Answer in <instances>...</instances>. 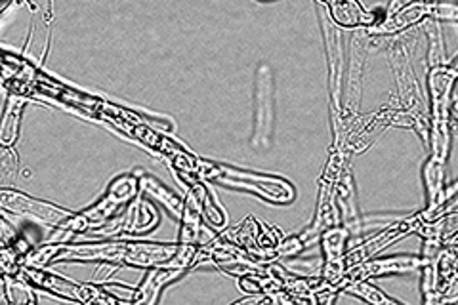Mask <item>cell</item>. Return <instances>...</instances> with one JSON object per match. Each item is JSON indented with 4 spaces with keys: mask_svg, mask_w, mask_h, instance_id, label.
<instances>
[{
    "mask_svg": "<svg viewBox=\"0 0 458 305\" xmlns=\"http://www.w3.org/2000/svg\"><path fill=\"white\" fill-rule=\"evenodd\" d=\"M178 252V244L111 241L96 244H64L55 261H99V264L153 269L168 266Z\"/></svg>",
    "mask_w": 458,
    "mask_h": 305,
    "instance_id": "cell-1",
    "label": "cell"
},
{
    "mask_svg": "<svg viewBox=\"0 0 458 305\" xmlns=\"http://www.w3.org/2000/svg\"><path fill=\"white\" fill-rule=\"evenodd\" d=\"M197 176L200 180H214L227 187L242 189V191L254 193L269 202H277V205H289L296 197L291 182L279 176L242 170L239 166L207 161V158H199L197 161Z\"/></svg>",
    "mask_w": 458,
    "mask_h": 305,
    "instance_id": "cell-2",
    "label": "cell"
},
{
    "mask_svg": "<svg viewBox=\"0 0 458 305\" xmlns=\"http://www.w3.org/2000/svg\"><path fill=\"white\" fill-rule=\"evenodd\" d=\"M276 132V77L274 69L260 64L254 77V119L250 145L254 151H267Z\"/></svg>",
    "mask_w": 458,
    "mask_h": 305,
    "instance_id": "cell-3",
    "label": "cell"
},
{
    "mask_svg": "<svg viewBox=\"0 0 458 305\" xmlns=\"http://www.w3.org/2000/svg\"><path fill=\"white\" fill-rule=\"evenodd\" d=\"M454 82L453 72L445 67L429 69V104H432V138L429 149L432 157L447 163L449 151V111H451V86Z\"/></svg>",
    "mask_w": 458,
    "mask_h": 305,
    "instance_id": "cell-4",
    "label": "cell"
},
{
    "mask_svg": "<svg viewBox=\"0 0 458 305\" xmlns=\"http://www.w3.org/2000/svg\"><path fill=\"white\" fill-rule=\"evenodd\" d=\"M140 193L141 187L138 174H121V176H117L109 183V187L106 189V195L99 199L96 205L84 208L81 216L84 217V222L89 224L90 231H98L106 227L113 220V216L123 207L132 205Z\"/></svg>",
    "mask_w": 458,
    "mask_h": 305,
    "instance_id": "cell-5",
    "label": "cell"
},
{
    "mask_svg": "<svg viewBox=\"0 0 458 305\" xmlns=\"http://www.w3.org/2000/svg\"><path fill=\"white\" fill-rule=\"evenodd\" d=\"M0 208L4 212L33 217V220L54 229L65 227L71 217L75 216V212L57 207L54 202L31 197L23 191H18V189H10V187L0 189Z\"/></svg>",
    "mask_w": 458,
    "mask_h": 305,
    "instance_id": "cell-6",
    "label": "cell"
},
{
    "mask_svg": "<svg viewBox=\"0 0 458 305\" xmlns=\"http://www.w3.org/2000/svg\"><path fill=\"white\" fill-rule=\"evenodd\" d=\"M20 279L31 284L33 288L47 290V292H50L55 298L71 301V303H81V305L89 303L99 292V288H102L94 283H89V284L75 283L62 277V275L57 273H52L47 269H35V267H21Z\"/></svg>",
    "mask_w": 458,
    "mask_h": 305,
    "instance_id": "cell-7",
    "label": "cell"
},
{
    "mask_svg": "<svg viewBox=\"0 0 458 305\" xmlns=\"http://www.w3.org/2000/svg\"><path fill=\"white\" fill-rule=\"evenodd\" d=\"M426 264H428L426 256H409V254L369 259V261H363V264H360V266L348 267L338 290H344L353 283H363L372 277H384V275H405V273L419 271Z\"/></svg>",
    "mask_w": 458,
    "mask_h": 305,
    "instance_id": "cell-8",
    "label": "cell"
},
{
    "mask_svg": "<svg viewBox=\"0 0 458 305\" xmlns=\"http://www.w3.org/2000/svg\"><path fill=\"white\" fill-rule=\"evenodd\" d=\"M157 224H159V214H157L155 207L146 200L136 199L121 217L111 220L106 227L94 231V233L102 237H119V235L134 237V235L148 233V231L157 227Z\"/></svg>",
    "mask_w": 458,
    "mask_h": 305,
    "instance_id": "cell-9",
    "label": "cell"
},
{
    "mask_svg": "<svg viewBox=\"0 0 458 305\" xmlns=\"http://www.w3.org/2000/svg\"><path fill=\"white\" fill-rule=\"evenodd\" d=\"M323 33H325V48L328 60V89H331L333 109L340 113V94H342V40L328 13L321 16Z\"/></svg>",
    "mask_w": 458,
    "mask_h": 305,
    "instance_id": "cell-10",
    "label": "cell"
},
{
    "mask_svg": "<svg viewBox=\"0 0 458 305\" xmlns=\"http://www.w3.org/2000/svg\"><path fill=\"white\" fill-rule=\"evenodd\" d=\"M199 182L200 178L195 180L188 187V193H185L183 199V214L180 220V235H178V244L185 246H199L200 244V216H203V200H200L199 193Z\"/></svg>",
    "mask_w": 458,
    "mask_h": 305,
    "instance_id": "cell-11",
    "label": "cell"
},
{
    "mask_svg": "<svg viewBox=\"0 0 458 305\" xmlns=\"http://www.w3.org/2000/svg\"><path fill=\"white\" fill-rule=\"evenodd\" d=\"M183 273H185L183 269H174V267H168V266L148 269L146 277H143V281L136 288L131 305H157V301H159V298L163 294L165 286H168L170 283H174L176 279H180Z\"/></svg>",
    "mask_w": 458,
    "mask_h": 305,
    "instance_id": "cell-12",
    "label": "cell"
},
{
    "mask_svg": "<svg viewBox=\"0 0 458 305\" xmlns=\"http://www.w3.org/2000/svg\"><path fill=\"white\" fill-rule=\"evenodd\" d=\"M138 178H140V187H141V193H146L149 199H153L155 202H159V205L168 210L172 216L176 217V220H182V214H183V199L172 191L170 187H166L161 180H157L151 174L138 170Z\"/></svg>",
    "mask_w": 458,
    "mask_h": 305,
    "instance_id": "cell-13",
    "label": "cell"
},
{
    "mask_svg": "<svg viewBox=\"0 0 458 305\" xmlns=\"http://www.w3.org/2000/svg\"><path fill=\"white\" fill-rule=\"evenodd\" d=\"M422 178L428 197V208L424 214H432L443 205V197H445V189H443V182H445V161L429 155L422 170Z\"/></svg>",
    "mask_w": 458,
    "mask_h": 305,
    "instance_id": "cell-14",
    "label": "cell"
},
{
    "mask_svg": "<svg viewBox=\"0 0 458 305\" xmlns=\"http://www.w3.org/2000/svg\"><path fill=\"white\" fill-rule=\"evenodd\" d=\"M323 6L328 10V16H331L335 25L372 29L378 21L375 13L365 10L361 4H357V3H328Z\"/></svg>",
    "mask_w": 458,
    "mask_h": 305,
    "instance_id": "cell-15",
    "label": "cell"
},
{
    "mask_svg": "<svg viewBox=\"0 0 458 305\" xmlns=\"http://www.w3.org/2000/svg\"><path fill=\"white\" fill-rule=\"evenodd\" d=\"M428 13V4H399L397 12L386 13V20L378 21L375 27L370 29L372 33H395L401 29H407L409 25L417 23Z\"/></svg>",
    "mask_w": 458,
    "mask_h": 305,
    "instance_id": "cell-16",
    "label": "cell"
},
{
    "mask_svg": "<svg viewBox=\"0 0 458 305\" xmlns=\"http://www.w3.org/2000/svg\"><path fill=\"white\" fill-rule=\"evenodd\" d=\"M25 106H27L25 96L13 94L8 97L4 113H3V123H0V145H3V148H13V145H16Z\"/></svg>",
    "mask_w": 458,
    "mask_h": 305,
    "instance_id": "cell-17",
    "label": "cell"
},
{
    "mask_svg": "<svg viewBox=\"0 0 458 305\" xmlns=\"http://www.w3.org/2000/svg\"><path fill=\"white\" fill-rule=\"evenodd\" d=\"M37 301L33 286L20 277L3 275V305H29Z\"/></svg>",
    "mask_w": 458,
    "mask_h": 305,
    "instance_id": "cell-18",
    "label": "cell"
},
{
    "mask_svg": "<svg viewBox=\"0 0 458 305\" xmlns=\"http://www.w3.org/2000/svg\"><path fill=\"white\" fill-rule=\"evenodd\" d=\"M199 193H200V200H203V214L207 217V222L216 229H224L227 225V214L220 207L216 197L212 195L210 187L207 183H203V180L199 182Z\"/></svg>",
    "mask_w": 458,
    "mask_h": 305,
    "instance_id": "cell-19",
    "label": "cell"
},
{
    "mask_svg": "<svg viewBox=\"0 0 458 305\" xmlns=\"http://www.w3.org/2000/svg\"><path fill=\"white\" fill-rule=\"evenodd\" d=\"M344 292H348V294H352L355 298H361L369 305H403L401 301L390 298L388 294H384L382 290H378L377 286L369 284L367 281L353 283V284L344 288Z\"/></svg>",
    "mask_w": 458,
    "mask_h": 305,
    "instance_id": "cell-20",
    "label": "cell"
},
{
    "mask_svg": "<svg viewBox=\"0 0 458 305\" xmlns=\"http://www.w3.org/2000/svg\"><path fill=\"white\" fill-rule=\"evenodd\" d=\"M429 37V67H441L445 62V48H443V37L439 33V23H428Z\"/></svg>",
    "mask_w": 458,
    "mask_h": 305,
    "instance_id": "cell-21",
    "label": "cell"
},
{
    "mask_svg": "<svg viewBox=\"0 0 458 305\" xmlns=\"http://www.w3.org/2000/svg\"><path fill=\"white\" fill-rule=\"evenodd\" d=\"M0 267H3V275H10V277H20L21 273V258L13 252L8 246H3V252H0Z\"/></svg>",
    "mask_w": 458,
    "mask_h": 305,
    "instance_id": "cell-22",
    "label": "cell"
},
{
    "mask_svg": "<svg viewBox=\"0 0 458 305\" xmlns=\"http://www.w3.org/2000/svg\"><path fill=\"white\" fill-rule=\"evenodd\" d=\"M304 249H308V246L304 244V241L300 239V235H294V237H289V239L281 241V242L277 244L276 254H277V258H286V259H291V258L298 256V254L302 252Z\"/></svg>",
    "mask_w": 458,
    "mask_h": 305,
    "instance_id": "cell-23",
    "label": "cell"
},
{
    "mask_svg": "<svg viewBox=\"0 0 458 305\" xmlns=\"http://www.w3.org/2000/svg\"><path fill=\"white\" fill-rule=\"evenodd\" d=\"M18 155L12 151V148H3V157H0V166H3V178L12 176V174L18 172Z\"/></svg>",
    "mask_w": 458,
    "mask_h": 305,
    "instance_id": "cell-24",
    "label": "cell"
},
{
    "mask_svg": "<svg viewBox=\"0 0 458 305\" xmlns=\"http://www.w3.org/2000/svg\"><path fill=\"white\" fill-rule=\"evenodd\" d=\"M104 288L114 298L126 300V301H132L134 292H136V288H128V286H123V284H104Z\"/></svg>",
    "mask_w": 458,
    "mask_h": 305,
    "instance_id": "cell-25",
    "label": "cell"
},
{
    "mask_svg": "<svg viewBox=\"0 0 458 305\" xmlns=\"http://www.w3.org/2000/svg\"><path fill=\"white\" fill-rule=\"evenodd\" d=\"M86 305H121V300L114 298L113 294H109L107 290L102 286V288H99V292Z\"/></svg>",
    "mask_w": 458,
    "mask_h": 305,
    "instance_id": "cell-26",
    "label": "cell"
},
{
    "mask_svg": "<svg viewBox=\"0 0 458 305\" xmlns=\"http://www.w3.org/2000/svg\"><path fill=\"white\" fill-rule=\"evenodd\" d=\"M0 233H3V246H8L13 239L18 237L16 229H13V227L8 224L6 217H3V220H0Z\"/></svg>",
    "mask_w": 458,
    "mask_h": 305,
    "instance_id": "cell-27",
    "label": "cell"
},
{
    "mask_svg": "<svg viewBox=\"0 0 458 305\" xmlns=\"http://www.w3.org/2000/svg\"><path fill=\"white\" fill-rule=\"evenodd\" d=\"M258 301H260V298H249V300H241V301H235L233 305H256Z\"/></svg>",
    "mask_w": 458,
    "mask_h": 305,
    "instance_id": "cell-28",
    "label": "cell"
},
{
    "mask_svg": "<svg viewBox=\"0 0 458 305\" xmlns=\"http://www.w3.org/2000/svg\"><path fill=\"white\" fill-rule=\"evenodd\" d=\"M447 69L453 72V77H454V79L458 77V57H456V60H454L451 65H447Z\"/></svg>",
    "mask_w": 458,
    "mask_h": 305,
    "instance_id": "cell-29",
    "label": "cell"
},
{
    "mask_svg": "<svg viewBox=\"0 0 458 305\" xmlns=\"http://www.w3.org/2000/svg\"><path fill=\"white\" fill-rule=\"evenodd\" d=\"M256 305H274V303H271V300H269V298H264V300L258 301Z\"/></svg>",
    "mask_w": 458,
    "mask_h": 305,
    "instance_id": "cell-30",
    "label": "cell"
},
{
    "mask_svg": "<svg viewBox=\"0 0 458 305\" xmlns=\"http://www.w3.org/2000/svg\"><path fill=\"white\" fill-rule=\"evenodd\" d=\"M456 117H458V114H456ZM456 130H458V123H456Z\"/></svg>",
    "mask_w": 458,
    "mask_h": 305,
    "instance_id": "cell-31",
    "label": "cell"
}]
</instances>
